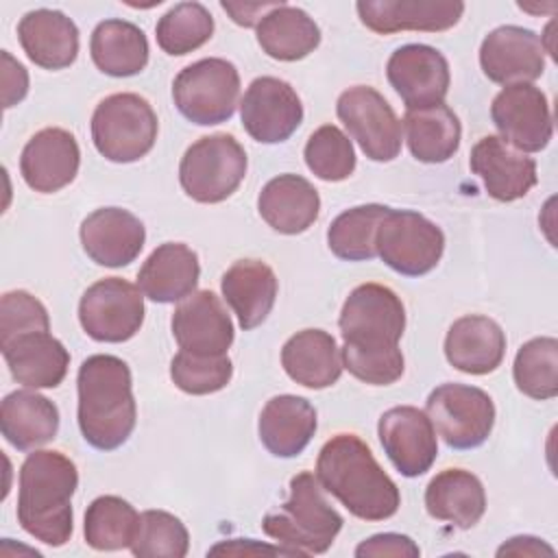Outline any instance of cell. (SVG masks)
Returning <instances> with one entry per match:
<instances>
[{
    "label": "cell",
    "instance_id": "ffe728a7",
    "mask_svg": "<svg viewBox=\"0 0 558 558\" xmlns=\"http://www.w3.org/2000/svg\"><path fill=\"white\" fill-rule=\"evenodd\" d=\"M471 170L495 201L512 203L523 198L538 181L536 161L512 148L499 135L482 137L471 150Z\"/></svg>",
    "mask_w": 558,
    "mask_h": 558
},
{
    "label": "cell",
    "instance_id": "d4e9b609",
    "mask_svg": "<svg viewBox=\"0 0 558 558\" xmlns=\"http://www.w3.org/2000/svg\"><path fill=\"white\" fill-rule=\"evenodd\" d=\"M198 277V255L187 244L163 242L142 264L137 286L155 303H174L196 290Z\"/></svg>",
    "mask_w": 558,
    "mask_h": 558
},
{
    "label": "cell",
    "instance_id": "8d00e7d4",
    "mask_svg": "<svg viewBox=\"0 0 558 558\" xmlns=\"http://www.w3.org/2000/svg\"><path fill=\"white\" fill-rule=\"evenodd\" d=\"M390 207L368 203L342 211L327 229L329 251L344 262H366L377 255L375 238Z\"/></svg>",
    "mask_w": 558,
    "mask_h": 558
},
{
    "label": "cell",
    "instance_id": "4dcf8cb0",
    "mask_svg": "<svg viewBox=\"0 0 558 558\" xmlns=\"http://www.w3.org/2000/svg\"><path fill=\"white\" fill-rule=\"evenodd\" d=\"M0 429L15 449L31 451L57 436L59 410L39 392L13 390L2 399Z\"/></svg>",
    "mask_w": 558,
    "mask_h": 558
},
{
    "label": "cell",
    "instance_id": "44dd1931",
    "mask_svg": "<svg viewBox=\"0 0 558 558\" xmlns=\"http://www.w3.org/2000/svg\"><path fill=\"white\" fill-rule=\"evenodd\" d=\"M357 15L366 28L379 35L399 31L438 33L456 26L464 13L458 0H360Z\"/></svg>",
    "mask_w": 558,
    "mask_h": 558
},
{
    "label": "cell",
    "instance_id": "cb8c5ba5",
    "mask_svg": "<svg viewBox=\"0 0 558 558\" xmlns=\"http://www.w3.org/2000/svg\"><path fill=\"white\" fill-rule=\"evenodd\" d=\"M17 39L26 57L44 70H63L78 54V28L61 11L35 9L17 24Z\"/></svg>",
    "mask_w": 558,
    "mask_h": 558
},
{
    "label": "cell",
    "instance_id": "277c9868",
    "mask_svg": "<svg viewBox=\"0 0 558 558\" xmlns=\"http://www.w3.org/2000/svg\"><path fill=\"white\" fill-rule=\"evenodd\" d=\"M262 530L292 556L325 554L342 530V517L327 501L318 477L303 471L290 480L288 501L264 517Z\"/></svg>",
    "mask_w": 558,
    "mask_h": 558
},
{
    "label": "cell",
    "instance_id": "5b68a950",
    "mask_svg": "<svg viewBox=\"0 0 558 558\" xmlns=\"http://www.w3.org/2000/svg\"><path fill=\"white\" fill-rule=\"evenodd\" d=\"M157 131L159 122L150 102L131 92L107 96L92 116L94 146L116 163H131L150 153Z\"/></svg>",
    "mask_w": 558,
    "mask_h": 558
},
{
    "label": "cell",
    "instance_id": "bcb514c9",
    "mask_svg": "<svg viewBox=\"0 0 558 558\" xmlns=\"http://www.w3.org/2000/svg\"><path fill=\"white\" fill-rule=\"evenodd\" d=\"M2 105L4 109L17 105L28 92V72L7 50H2Z\"/></svg>",
    "mask_w": 558,
    "mask_h": 558
},
{
    "label": "cell",
    "instance_id": "f1b7e54d",
    "mask_svg": "<svg viewBox=\"0 0 558 558\" xmlns=\"http://www.w3.org/2000/svg\"><path fill=\"white\" fill-rule=\"evenodd\" d=\"M314 405L296 395H279L266 401L257 432L262 445L277 458L299 456L316 432Z\"/></svg>",
    "mask_w": 558,
    "mask_h": 558
},
{
    "label": "cell",
    "instance_id": "7c38bea8",
    "mask_svg": "<svg viewBox=\"0 0 558 558\" xmlns=\"http://www.w3.org/2000/svg\"><path fill=\"white\" fill-rule=\"evenodd\" d=\"M336 113L368 159L392 161L399 155L401 122L377 89L368 85L349 87L340 94Z\"/></svg>",
    "mask_w": 558,
    "mask_h": 558
},
{
    "label": "cell",
    "instance_id": "74e56055",
    "mask_svg": "<svg viewBox=\"0 0 558 558\" xmlns=\"http://www.w3.org/2000/svg\"><path fill=\"white\" fill-rule=\"evenodd\" d=\"M512 375L517 388L530 399H554L558 395V340L532 338L517 351Z\"/></svg>",
    "mask_w": 558,
    "mask_h": 558
},
{
    "label": "cell",
    "instance_id": "ee69618b",
    "mask_svg": "<svg viewBox=\"0 0 558 558\" xmlns=\"http://www.w3.org/2000/svg\"><path fill=\"white\" fill-rule=\"evenodd\" d=\"M31 329H50V318L39 299L26 290H11L0 301V340Z\"/></svg>",
    "mask_w": 558,
    "mask_h": 558
},
{
    "label": "cell",
    "instance_id": "7402d4cb",
    "mask_svg": "<svg viewBox=\"0 0 558 558\" xmlns=\"http://www.w3.org/2000/svg\"><path fill=\"white\" fill-rule=\"evenodd\" d=\"M146 242L142 220L120 207H102L81 222V244L92 262L107 268L131 264Z\"/></svg>",
    "mask_w": 558,
    "mask_h": 558
},
{
    "label": "cell",
    "instance_id": "c3c4849f",
    "mask_svg": "<svg viewBox=\"0 0 558 558\" xmlns=\"http://www.w3.org/2000/svg\"><path fill=\"white\" fill-rule=\"evenodd\" d=\"M497 556H554V547L536 536H512L497 549Z\"/></svg>",
    "mask_w": 558,
    "mask_h": 558
},
{
    "label": "cell",
    "instance_id": "e0dca14e",
    "mask_svg": "<svg viewBox=\"0 0 558 558\" xmlns=\"http://www.w3.org/2000/svg\"><path fill=\"white\" fill-rule=\"evenodd\" d=\"M545 52L543 37L530 28L508 24L484 37L480 46V65L493 83H532L545 70Z\"/></svg>",
    "mask_w": 558,
    "mask_h": 558
},
{
    "label": "cell",
    "instance_id": "ab89813d",
    "mask_svg": "<svg viewBox=\"0 0 558 558\" xmlns=\"http://www.w3.org/2000/svg\"><path fill=\"white\" fill-rule=\"evenodd\" d=\"M137 558H183L190 549L187 527L166 510L140 514L137 534L129 547Z\"/></svg>",
    "mask_w": 558,
    "mask_h": 558
},
{
    "label": "cell",
    "instance_id": "60d3db41",
    "mask_svg": "<svg viewBox=\"0 0 558 558\" xmlns=\"http://www.w3.org/2000/svg\"><path fill=\"white\" fill-rule=\"evenodd\" d=\"M303 157L307 168L323 181H344L355 170L353 144L333 124H323L310 135Z\"/></svg>",
    "mask_w": 558,
    "mask_h": 558
},
{
    "label": "cell",
    "instance_id": "8992f818",
    "mask_svg": "<svg viewBox=\"0 0 558 558\" xmlns=\"http://www.w3.org/2000/svg\"><path fill=\"white\" fill-rule=\"evenodd\" d=\"M246 174V153L229 133L196 140L179 163L183 192L196 203H222Z\"/></svg>",
    "mask_w": 558,
    "mask_h": 558
},
{
    "label": "cell",
    "instance_id": "f6af8a7d",
    "mask_svg": "<svg viewBox=\"0 0 558 558\" xmlns=\"http://www.w3.org/2000/svg\"><path fill=\"white\" fill-rule=\"evenodd\" d=\"M421 554L418 545L405 536V534H395V532H386V534H375L366 541H362L355 547V556L357 558H366V556H395V558H416Z\"/></svg>",
    "mask_w": 558,
    "mask_h": 558
},
{
    "label": "cell",
    "instance_id": "7dc6e473",
    "mask_svg": "<svg viewBox=\"0 0 558 558\" xmlns=\"http://www.w3.org/2000/svg\"><path fill=\"white\" fill-rule=\"evenodd\" d=\"M279 2H270V4H262V2H227L222 0L220 7L222 11H227L231 15V20L240 26H257L259 20L275 9Z\"/></svg>",
    "mask_w": 558,
    "mask_h": 558
},
{
    "label": "cell",
    "instance_id": "6da1fadb",
    "mask_svg": "<svg viewBox=\"0 0 558 558\" xmlns=\"http://www.w3.org/2000/svg\"><path fill=\"white\" fill-rule=\"evenodd\" d=\"M316 477L323 490L333 495L357 519L384 521L401 506L397 484L355 434H336L323 445L316 460Z\"/></svg>",
    "mask_w": 558,
    "mask_h": 558
},
{
    "label": "cell",
    "instance_id": "3957f363",
    "mask_svg": "<svg viewBox=\"0 0 558 558\" xmlns=\"http://www.w3.org/2000/svg\"><path fill=\"white\" fill-rule=\"evenodd\" d=\"M78 486L76 464L61 451H33L20 466L17 521L33 538L61 547L74 530L72 495Z\"/></svg>",
    "mask_w": 558,
    "mask_h": 558
},
{
    "label": "cell",
    "instance_id": "2e32d148",
    "mask_svg": "<svg viewBox=\"0 0 558 558\" xmlns=\"http://www.w3.org/2000/svg\"><path fill=\"white\" fill-rule=\"evenodd\" d=\"M377 434L386 456L405 477L423 475L438 456L436 429L429 416L414 405L386 410L379 416Z\"/></svg>",
    "mask_w": 558,
    "mask_h": 558
},
{
    "label": "cell",
    "instance_id": "e575fe53",
    "mask_svg": "<svg viewBox=\"0 0 558 558\" xmlns=\"http://www.w3.org/2000/svg\"><path fill=\"white\" fill-rule=\"evenodd\" d=\"M89 52L100 72L118 78L133 76L148 63V39L133 22L105 20L92 33Z\"/></svg>",
    "mask_w": 558,
    "mask_h": 558
},
{
    "label": "cell",
    "instance_id": "30bf717a",
    "mask_svg": "<svg viewBox=\"0 0 558 558\" xmlns=\"http://www.w3.org/2000/svg\"><path fill=\"white\" fill-rule=\"evenodd\" d=\"M434 429L451 449H475L486 442L495 425V403L482 388L442 384L425 403Z\"/></svg>",
    "mask_w": 558,
    "mask_h": 558
},
{
    "label": "cell",
    "instance_id": "83f0119b",
    "mask_svg": "<svg viewBox=\"0 0 558 558\" xmlns=\"http://www.w3.org/2000/svg\"><path fill=\"white\" fill-rule=\"evenodd\" d=\"M281 366L292 381L312 390L333 386L344 368L336 338L323 329L290 336L281 349Z\"/></svg>",
    "mask_w": 558,
    "mask_h": 558
},
{
    "label": "cell",
    "instance_id": "8fae6325",
    "mask_svg": "<svg viewBox=\"0 0 558 558\" xmlns=\"http://www.w3.org/2000/svg\"><path fill=\"white\" fill-rule=\"evenodd\" d=\"M144 292L120 277L92 283L78 303L83 331L96 342H124L144 323Z\"/></svg>",
    "mask_w": 558,
    "mask_h": 558
},
{
    "label": "cell",
    "instance_id": "d590c367",
    "mask_svg": "<svg viewBox=\"0 0 558 558\" xmlns=\"http://www.w3.org/2000/svg\"><path fill=\"white\" fill-rule=\"evenodd\" d=\"M140 527L137 510L118 495L96 497L85 510V541L98 551L131 547Z\"/></svg>",
    "mask_w": 558,
    "mask_h": 558
},
{
    "label": "cell",
    "instance_id": "4316f807",
    "mask_svg": "<svg viewBox=\"0 0 558 558\" xmlns=\"http://www.w3.org/2000/svg\"><path fill=\"white\" fill-rule=\"evenodd\" d=\"M257 211L275 231L296 235L307 231L318 218L320 196L307 179L299 174H279L262 187Z\"/></svg>",
    "mask_w": 558,
    "mask_h": 558
},
{
    "label": "cell",
    "instance_id": "d6a6232c",
    "mask_svg": "<svg viewBox=\"0 0 558 558\" xmlns=\"http://www.w3.org/2000/svg\"><path fill=\"white\" fill-rule=\"evenodd\" d=\"M257 44L277 61H299L316 50L320 28L303 9L279 2L259 20Z\"/></svg>",
    "mask_w": 558,
    "mask_h": 558
},
{
    "label": "cell",
    "instance_id": "681fc988",
    "mask_svg": "<svg viewBox=\"0 0 558 558\" xmlns=\"http://www.w3.org/2000/svg\"><path fill=\"white\" fill-rule=\"evenodd\" d=\"M209 554H283L292 556L286 547H270V545H259L253 538H235L231 543H218L209 549Z\"/></svg>",
    "mask_w": 558,
    "mask_h": 558
},
{
    "label": "cell",
    "instance_id": "f35d334b",
    "mask_svg": "<svg viewBox=\"0 0 558 558\" xmlns=\"http://www.w3.org/2000/svg\"><path fill=\"white\" fill-rule=\"evenodd\" d=\"M214 35V17L201 2H179L166 11L157 26L155 37L163 52L181 57L203 44Z\"/></svg>",
    "mask_w": 558,
    "mask_h": 558
},
{
    "label": "cell",
    "instance_id": "603a6c76",
    "mask_svg": "<svg viewBox=\"0 0 558 558\" xmlns=\"http://www.w3.org/2000/svg\"><path fill=\"white\" fill-rule=\"evenodd\" d=\"M11 377L26 388H57L68 373L70 353L50 329H31L0 340Z\"/></svg>",
    "mask_w": 558,
    "mask_h": 558
},
{
    "label": "cell",
    "instance_id": "9a60e30c",
    "mask_svg": "<svg viewBox=\"0 0 558 558\" xmlns=\"http://www.w3.org/2000/svg\"><path fill=\"white\" fill-rule=\"evenodd\" d=\"M386 76L408 109L440 105L451 81L447 59L427 44L397 48L386 63Z\"/></svg>",
    "mask_w": 558,
    "mask_h": 558
},
{
    "label": "cell",
    "instance_id": "ba28073f",
    "mask_svg": "<svg viewBox=\"0 0 558 558\" xmlns=\"http://www.w3.org/2000/svg\"><path fill=\"white\" fill-rule=\"evenodd\" d=\"M338 325L347 347L395 349L405 329V310L388 286L362 283L347 296Z\"/></svg>",
    "mask_w": 558,
    "mask_h": 558
},
{
    "label": "cell",
    "instance_id": "d6986e66",
    "mask_svg": "<svg viewBox=\"0 0 558 558\" xmlns=\"http://www.w3.org/2000/svg\"><path fill=\"white\" fill-rule=\"evenodd\" d=\"M81 150L74 135L59 126L37 131L24 146L20 172L26 185L41 194L59 192L78 172Z\"/></svg>",
    "mask_w": 558,
    "mask_h": 558
},
{
    "label": "cell",
    "instance_id": "836d02e7",
    "mask_svg": "<svg viewBox=\"0 0 558 558\" xmlns=\"http://www.w3.org/2000/svg\"><path fill=\"white\" fill-rule=\"evenodd\" d=\"M403 131L412 157L423 163H442L451 159L462 137L460 120L445 102L408 109L403 116Z\"/></svg>",
    "mask_w": 558,
    "mask_h": 558
},
{
    "label": "cell",
    "instance_id": "7a4b0ae2",
    "mask_svg": "<svg viewBox=\"0 0 558 558\" xmlns=\"http://www.w3.org/2000/svg\"><path fill=\"white\" fill-rule=\"evenodd\" d=\"M78 427L83 438L100 451L122 447L135 429L137 408L131 368L116 355H89L76 377Z\"/></svg>",
    "mask_w": 558,
    "mask_h": 558
},
{
    "label": "cell",
    "instance_id": "5bb4252c",
    "mask_svg": "<svg viewBox=\"0 0 558 558\" xmlns=\"http://www.w3.org/2000/svg\"><path fill=\"white\" fill-rule=\"evenodd\" d=\"M240 118L255 142L279 144L303 122V105L290 83L277 76H259L244 92Z\"/></svg>",
    "mask_w": 558,
    "mask_h": 558
},
{
    "label": "cell",
    "instance_id": "52a82bcc",
    "mask_svg": "<svg viewBox=\"0 0 558 558\" xmlns=\"http://www.w3.org/2000/svg\"><path fill=\"white\" fill-rule=\"evenodd\" d=\"M240 96V74L227 59L209 57L183 68L172 83V98L183 118L211 126L227 122Z\"/></svg>",
    "mask_w": 558,
    "mask_h": 558
},
{
    "label": "cell",
    "instance_id": "4fadbf2b",
    "mask_svg": "<svg viewBox=\"0 0 558 558\" xmlns=\"http://www.w3.org/2000/svg\"><path fill=\"white\" fill-rule=\"evenodd\" d=\"M490 118L499 137L521 153L543 150L554 135L547 96L532 83L506 85L493 98Z\"/></svg>",
    "mask_w": 558,
    "mask_h": 558
},
{
    "label": "cell",
    "instance_id": "1f68e13d",
    "mask_svg": "<svg viewBox=\"0 0 558 558\" xmlns=\"http://www.w3.org/2000/svg\"><path fill=\"white\" fill-rule=\"evenodd\" d=\"M425 508L429 517L469 530L484 517L486 493L471 471L445 469L427 484Z\"/></svg>",
    "mask_w": 558,
    "mask_h": 558
},
{
    "label": "cell",
    "instance_id": "f546056e",
    "mask_svg": "<svg viewBox=\"0 0 558 558\" xmlns=\"http://www.w3.org/2000/svg\"><path fill=\"white\" fill-rule=\"evenodd\" d=\"M222 296L244 331L259 327L277 299V277L259 259H240L222 275Z\"/></svg>",
    "mask_w": 558,
    "mask_h": 558
},
{
    "label": "cell",
    "instance_id": "ac0fdd59",
    "mask_svg": "<svg viewBox=\"0 0 558 558\" xmlns=\"http://www.w3.org/2000/svg\"><path fill=\"white\" fill-rule=\"evenodd\" d=\"M172 336L183 351L225 355L233 342V323L211 290H198L177 305Z\"/></svg>",
    "mask_w": 558,
    "mask_h": 558
},
{
    "label": "cell",
    "instance_id": "7bdbcfd3",
    "mask_svg": "<svg viewBox=\"0 0 558 558\" xmlns=\"http://www.w3.org/2000/svg\"><path fill=\"white\" fill-rule=\"evenodd\" d=\"M342 366L360 381L373 386L395 384L403 375V353L395 349H355L342 344Z\"/></svg>",
    "mask_w": 558,
    "mask_h": 558
},
{
    "label": "cell",
    "instance_id": "484cf974",
    "mask_svg": "<svg viewBox=\"0 0 558 558\" xmlns=\"http://www.w3.org/2000/svg\"><path fill=\"white\" fill-rule=\"evenodd\" d=\"M506 353V333L488 316L469 314L458 318L445 338L447 362L469 375L493 373Z\"/></svg>",
    "mask_w": 558,
    "mask_h": 558
},
{
    "label": "cell",
    "instance_id": "b9f144b4",
    "mask_svg": "<svg viewBox=\"0 0 558 558\" xmlns=\"http://www.w3.org/2000/svg\"><path fill=\"white\" fill-rule=\"evenodd\" d=\"M233 375L229 355H198L179 351L170 362V377L174 386L187 395H211L222 390Z\"/></svg>",
    "mask_w": 558,
    "mask_h": 558
},
{
    "label": "cell",
    "instance_id": "9c48e42d",
    "mask_svg": "<svg viewBox=\"0 0 558 558\" xmlns=\"http://www.w3.org/2000/svg\"><path fill=\"white\" fill-rule=\"evenodd\" d=\"M377 255L405 277H421L436 268L445 251V233L432 220L410 209H388L375 238Z\"/></svg>",
    "mask_w": 558,
    "mask_h": 558
}]
</instances>
